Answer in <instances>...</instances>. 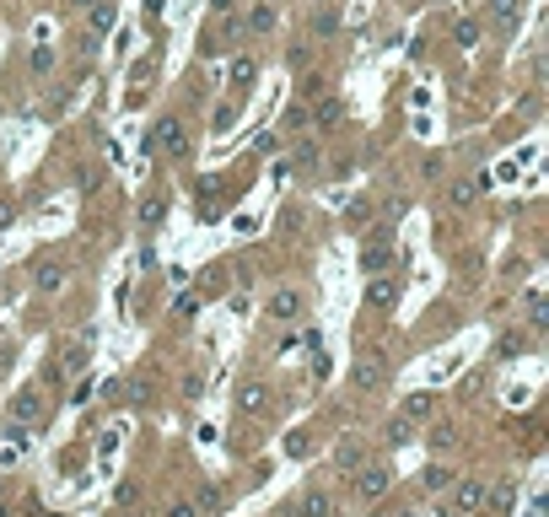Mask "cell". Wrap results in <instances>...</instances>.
Instances as JSON below:
<instances>
[{"label": "cell", "mask_w": 549, "mask_h": 517, "mask_svg": "<svg viewBox=\"0 0 549 517\" xmlns=\"http://www.w3.org/2000/svg\"><path fill=\"white\" fill-rule=\"evenodd\" d=\"M151 145H157L162 157H173V162H183V157H189V135H183L178 119H162V125L151 129Z\"/></svg>", "instance_id": "obj_1"}, {"label": "cell", "mask_w": 549, "mask_h": 517, "mask_svg": "<svg viewBox=\"0 0 549 517\" xmlns=\"http://www.w3.org/2000/svg\"><path fill=\"white\" fill-rule=\"evenodd\" d=\"M27 453H33V431L27 426H6V436H0V469H17Z\"/></svg>", "instance_id": "obj_2"}, {"label": "cell", "mask_w": 549, "mask_h": 517, "mask_svg": "<svg viewBox=\"0 0 549 517\" xmlns=\"http://www.w3.org/2000/svg\"><path fill=\"white\" fill-rule=\"evenodd\" d=\"M43 420V393H17L11 399V426H38Z\"/></svg>", "instance_id": "obj_3"}, {"label": "cell", "mask_w": 549, "mask_h": 517, "mask_svg": "<svg viewBox=\"0 0 549 517\" xmlns=\"http://www.w3.org/2000/svg\"><path fill=\"white\" fill-rule=\"evenodd\" d=\"M269 312H275L280 324H285V318H302V296H296L291 286H280L275 296H269Z\"/></svg>", "instance_id": "obj_4"}, {"label": "cell", "mask_w": 549, "mask_h": 517, "mask_svg": "<svg viewBox=\"0 0 549 517\" xmlns=\"http://www.w3.org/2000/svg\"><path fill=\"white\" fill-rule=\"evenodd\" d=\"M452 507H458V512H479V507H485V485H479V479H463L458 496H452Z\"/></svg>", "instance_id": "obj_5"}, {"label": "cell", "mask_w": 549, "mask_h": 517, "mask_svg": "<svg viewBox=\"0 0 549 517\" xmlns=\"http://www.w3.org/2000/svg\"><path fill=\"white\" fill-rule=\"evenodd\" d=\"M194 200H200V216H205V221H216V210H221V184H216V178H205V184L194 189Z\"/></svg>", "instance_id": "obj_6"}, {"label": "cell", "mask_w": 549, "mask_h": 517, "mask_svg": "<svg viewBox=\"0 0 549 517\" xmlns=\"http://www.w3.org/2000/svg\"><path fill=\"white\" fill-rule=\"evenodd\" d=\"M356 491H361L366 501L383 496V491H388V469H377V463H372V469H361V475H356Z\"/></svg>", "instance_id": "obj_7"}, {"label": "cell", "mask_w": 549, "mask_h": 517, "mask_svg": "<svg viewBox=\"0 0 549 517\" xmlns=\"http://www.w3.org/2000/svg\"><path fill=\"white\" fill-rule=\"evenodd\" d=\"M264 404H269V393L259 388V383H248V388L237 393V410H243V415H264Z\"/></svg>", "instance_id": "obj_8"}, {"label": "cell", "mask_w": 549, "mask_h": 517, "mask_svg": "<svg viewBox=\"0 0 549 517\" xmlns=\"http://www.w3.org/2000/svg\"><path fill=\"white\" fill-rule=\"evenodd\" d=\"M33 286L38 291H60L65 286V264H38L33 269Z\"/></svg>", "instance_id": "obj_9"}, {"label": "cell", "mask_w": 549, "mask_h": 517, "mask_svg": "<svg viewBox=\"0 0 549 517\" xmlns=\"http://www.w3.org/2000/svg\"><path fill=\"white\" fill-rule=\"evenodd\" d=\"M479 189H485V178H458V184L447 189V205H468Z\"/></svg>", "instance_id": "obj_10"}, {"label": "cell", "mask_w": 549, "mask_h": 517, "mask_svg": "<svg viewBox=\"0 0 549 517\" xmlns=\"http://www.w3.org/2000/svg\"><path fill=\"white\" fill-rule=\"evenodd\" d=\"M302 517H334V501H328L324 491H307L302 496Z\"/></svg>", "instance_id": "obj_11"}, {"label": "cell", "mask_w": 549, "mask_h": 517, "mask_svg": "<svg viewBox=\"0 0 549 517\" xmlns=\"http://www.w3.org/2000/svg\"><path fill=\"white\" fill-rule=\"evenodd\" d=\"M431 404H436L431 393H409V399H404V415H399V420H426Z\"/></svg>", "instance_id": "obj_12"}, {"label": "cell", "mask_w": 549, "mask_h": 517, "mask_svg": "<svg viewBox=\"0 0 549 517\" xmlns=\"http://www.w3.org/2000/svg\"><path fill=\"white\" fill-rule=\"evenodd\" d=\"M377 377H383V361H372V356H361V361H356V388H372Z\"/></svg>", "instance_id": "obj_13"}, {"label": "cell", "mask_w": 549, "mask_h": 517, "mask_svg": "<svg viewBox=\"0 0 549 517\" xmlns=\"http://www.w3.org/2000/svg\"><path fill=\"white\" fill-rule=\"evenodd\" d=\"M361 264L372 269V280H377V275H383V269L393 264V259H388V248H383V243H366V259H361Z\"/></svg>", "instance_id": "obj_14"}, {"label": "cell", "mask_w": 549, "mask_h": 517, "mask_svg": "<svg viewBox=\"0 0 549 517\" xmlns=\"http://www.w3.org/2000/svg\"><path fill=\"white\" fill-rule=\"evenodd\" d=\"M393 280H372V291H366V302H377V308H393Z\"/></svg>", "instance_id": "obj_15"}, {"label": "cell", "mask_w": 549, "mask_h": 517, "mask_svg": "<svg viewBox=\"0 0 549 517\" xmlns=\"http://www.w3.org/2000/svg\"><path fill=\"white\" fill-rule=\"evenodd\" d=\"M302 125H307V108H285L280 113V135H302Z\"/></svg>", "instance_id": "obj_16"}, {"label": "cell", "mask_w": 549, "mask_h": 517, "mask_svg": "<svg viewBox=\"0 0 549 517\" xmlns=\"http://www.w3.org/2000/svg\"><path fill=\"white\" fill-rule=\"evenodd\" d=\"M447 485H452V469L447 463H431L426 469V491H447Z\"/></svg>", "instance_id": "obj_17"}, {"label": "cell", "mask_w": 549, "mask_h": 517, "mask_svg": "<svg viewBox=\"0 0 549 517\" xmlns=\"http://www.w3.org/2000/svg\"><path fill=\"white\" fill-rule=\"evenodd\" d=\"M141 221H145V227L162 221V200H157V194H145V200H141Z\"/></svg>", "instance_id": "obj_18"}, {"label": "cell", "mask_w": 549, "mask_h": 517, "mask_svg": "<svg viewBox=\"0 0 549 517\" xmlns=\"http://www.w3.org/2000/svg\"><path fill=\"white\" fill-rule=\"evenodd\" d=\"M108 27H113V6H92V33H108Z\"/></svg>", "instance_id": "obj_19"}, {"label": "cell", "mask_w": 549, "mask_h": 517, "mask_svg": "<svg viewBox=\"0 0 549 517\" xmlns=\"http://www.w3.org/2000/svg\"><path fill=\"white\" fill-rule=\"evenodd\" d=\"M253 76H259V65H253V60H237V65H232V81H237V86H248Z\"/></svg>", "instance_id": "obj_20"}, {"label": "cell", "mask_w": 549, "mask_h": 517, "mask_svg": "<svg viewBox=\"0 0 549 517\" xmlns=\"http://www.w3.org/2000/svg\"><path fill=\"white\" fill-rule=\"evenodd\" d=\"M334 463H340V469H356V463H361V447H356V442H345V447L334 453Z\"/></svg>", "instance_id": "obj_21"}, {"label": "cell", "mask_w": 549, "mask_h": 517, "mask_svg": "<svg viewBox=\"0 0 549 517\" xmlns=\"http://www.w3.org/2000/svg\"><path fill=\"white\" fill-rule=\"evenodd\" d=\"M312 119H318V125H334V119H340V103H334V97H324V103H318V113H312Z\"/></svg>", "instance_id": "obj_22"}, {"label": "cell", "mask_w": 549, "mask_h": 517, "mask_svg": "<svg viewBox=\"0 0 549 517\" xmlns=\"http://www.w3.org/2000/svg\"><path fill=\"white\" fill-rule=\"evenodd\" d=\"M528 318H533V324H539V329H544V324H549V308H544V296H528Z\"/></svg>", "instance_id": "obj_23"}, {"label": "cell", "mask_w": 549, "mask_h": 517, "mask_svg": "<svg viewBox=\"0 0 549 517\" xmlns=\"http://www.w3.org/2000/svg\"><path fill=\"white\" fill-rule=\"evenodd\" d=\"M269 27H275V11H269V6H259V11H253V33H269Z\"/></svg>", "instance_id": "obj_24"}, {"label": "cell", "mask_w": 549, "mask_h": 517, "mask_svg": "<svg viewBox=\"0 0 549 517\" xmlns=\"http://www.w3.org/2000/svg\"><path fill=\"white\" fill-rule=\"evenodd\" d=\"M479 38V22H458V43H474Z\"/></svg>", "instance_id": "obj_25"}, {"label": "cell", "mask_w": 549, "mask_h": 517, "mask_svg": "<svg viewBox=\"0 0 549 517\" xmlns=\"http://www.w3.org/2000/svg\"><path fill=\"white\" fill-rule=\"evenodd\" d=\"M296 162H318V145H312V141H296Z\"/></svg>", "instance_id": "obj_26"}, {"label": "cell", "mask_w": 549, "mask_h": 517, "mask_svg": "<svg viewBox=\"0 0 549 517\" xmlns=\"http://www.w3.org/2000/svg\"><path fill=\"white\" fill-rule=\"evenodd\" d=\"M17 216H11V200H0V227H11Z\"/></svg>", "instance_id": "obj_27"}, {"label": "cell", "mask_w": 549, "mask_h": 517, "mask_svg": "<svg viewBox=\"0 0 549 517\" xmlns=\"http://www.w3.org/2000/svg\"><path fill=\"white\" fill-rule=\"evenodd\" d=\"M167 517H200V507H173Z\"/></svg>", "instance_id": "obj_28"}, {"label": "cell", "mask_w": 549, "mask_h": 517, "mask_svg": "<svg viewBox=\"0 0 549 517\" xmlns=\"http://www.w3.org/2000/svg\"><path fill=\"white\" fill-rule=\"evenodd\" d=\"M495 17H501V22L511 17V0H495Z\"/></svg>", "instance_id": "obj_29"}, {"label": "cell", "mask_w": 549, "mask_h": 517, "mask_svg": "<svg viewBox=\"0 0 549 517\" xmlns=\"http://www.w3.org/2000/svg\"><path fill=\"white\" fill-rule=\"evenodd\" d=\"M210 6H216V11H226V6H232V0H210Z\"/></svg>", "instance_id": "obj_30"}, {"label": "cell", "mask_w": 549, "mask_h": 517, "mask_svg": "<svg viewBox=\"0 0 549 517\" xmlns=\"http://www.w3.org/2000/svg\"><path fill=\"white\" fill-rule=\"evenodd\" d=\"M76 6H97V0H76Z\"/></svg>", "instance_id": "obj_31"}, {"label": "cell", "mask_w": 549, "mask_h": 517, "mask_svg": "<svg viewBox=\"0 0 549 517\" xmlns=\"http://www.w3.org/2000/svg\"><path fill=\"white\" fill-rule=\"evenodd\" d=\"M0 517H6V507H0Z\"/></svg>", "instance_id": "obj_32"}]
</instances>
